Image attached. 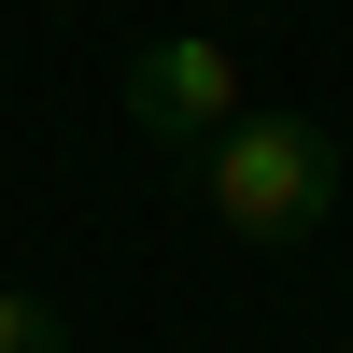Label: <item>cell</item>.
<instances>
[{
	"instance_id": "6da1fadb",
	"label": "cell",
	"mask_w": 353,
	"mask_h": 353,
	"mask_svg": "<svg viewBox=\"0 0 353 353\" xmlns=\"http://www.w3.org/2000/svg\"><path fill=\"white\" fill-rule=\"evenodd\" d=\"M198 198H212L226 241H311L339 212V141L325 113H241V128L198 141Z\"/></svg>"
},
{
	"instance_id": "7a4b0ae2",
	"label": "cell",
	"mask_w": 353,
	"mask_h": 353,
	"mask_svg": "<svg viewBox=\"0 0 353 353\" xmlns=\"http://www.w3.org/2000/svg\"><path fill=\"white\" fill-rule=\"evenodd\" d=\"M241 113H254V99H241V57H226L212 28H170V43L128 57V128L170 141V156H198V141L241 128Z\"/></svg>"
},
{
	"instance_id": "3957f363",
	"label": "cell",
	"mask_w": 353,
	"mask_h": 353,
	"mask_svg": "<svg viewBox=\"0 0 353 353\" xmlns=\"http://www.w3.org/2000/svg\"><path fill=\"white\" fill-rule=\"evenodd\" d=\"M0 353H71V325H57V297H28V283H0Z\"/></svg>"
}]
</instances>
